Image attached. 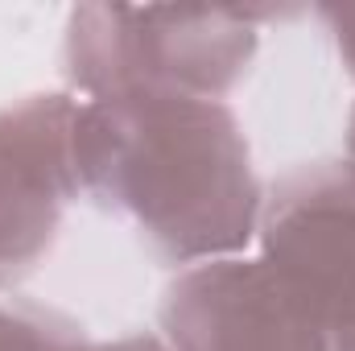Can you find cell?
Returning <instances> with one entry per match:
<instances>
[{
  "label": "cell",
  "instance_id": "6da1fadb",
  "mask_svg": "<svg viewBox=\"0 0 355 351\" xmlns=\"http://www.w3.org/2000/svg\"><path fill=\"white\" fill-rule=\"evenodd\" d=\"M79 186L120 211L170 264L240 257L257 240L265 186L240 116L219 99H79Z\"/></svg>",
  "mask_w": 355,
  "mask_h": 351
},
{
  "label": "cell",
  "instance_id": "7a4b0ae2",
  "mask_svg": "<svg viewBox=\"0 0 355 351\" xmlns=\"http://www.w3.org/2000/svg\"><path fill=\"white\" fill-rule=\"evenodd\" d=\"M265 17L268 8L79 4L67 17V79L87 103L145 95L223 103L261 50Z\"/></svg>",
  "mask_w": 355,
  "mask_h": 351
},
{
  "label": "cell",
  "instance_id": "3957f363",
  "mask_svg": "<svg viewBox=\"0 0 355 351\" xmlns=\"http://www.w3.org/2000/svg\"><path fill=\"white\" fill-rule=\"evenodd\" d=\"M261 261L318 314L335 351L355 339V178L310 162L272 182L257 228Z\"/></svg>",
  "mask_w": 355,
  "mask_h": 351
},
{
  "label": "cell",
  "instance_id": "277c9868",
  "mask_svg": "<svg viewBox=\"0 0 355 351\" xmlns=\"http://www.w3.org/2000/svg\"><path fill=\"white\" fill-rule=\"evenodd\" d=\"M157 318L170 351H335L318 314L248 252L178 268Z\"/></svg>",
  "mask_w": 355,
  "mask_h": 351
},
{
  "label": "cell",
  "instance_id": "5b68a950",
  "mask_svg": "<svg viewBox=\"0 0 355 351\" xmlns=\"http://www.w3.org/2000/svg\"><path fill=\"white\" fill-rule=\"evenodd\" d=\"M71 91H37L0 108V285L42 261L83 194Z\"/></svg>",
  "mask_w": 355,
  "mask_h": 351
},
{
  "label": "cell",
  "instance_id": "8992f818",
  "mask_svg": "<svg viewBox=\"0 0 355 351\" xmlns=\"http://www.w3.org/2000/svg\"><path fill=\"white\" fill-rule=\"evenodd\" d=\"M0 351H95V339L50 306L0 293Z\"/></svg>",
  "mask_w": 355,
  "mask_h": 351
},
{
  "label": "cell",
  "instance_id": "52a82bcc",
  "mask_svg": "<svg viewBox=\"0 0 355 351\" xmlns=\"http://www.w3.org/2000/svg\"><path fill=\"white\" fill-rule=\"evenodd\" d=\"M314 12L327 25V33H331L335 50H339V62H343L347 79H355V4H318Z\"/></svg>",
  "mask_w": 355,
  "mask_h": 351
},
{
  "label": "cell",
  "instance_id": "ba28073f",
  "mask_svg": "<svg viewBox=\"0 0 355 351\" xmlns=\"http://www.w3.org/2000/svg\"><path fill=\"white\" fill-rule=\"evenodd\" d=\"M95 351H170L162 335H120L107 343H95Z\"/></svg>",
  "mask_w": 355,
  "mask_h": 351
},
{
  "label": "cell",
  "instance_id": "9c48e42d",
  "mask_svg": "<svg viewBox=\"0 0 355 351\" xmlns=\"http://www.w3.org/2000/svg\"><path fill=\"white\" fill-rule=\"evenodd\" d=\"M339 162H343L355 178V103H352V112H347V137H343V157H339Z\"/></svg>",
  "mask_w": 355,
  "mask_h": 351
},
{
  "label": "cell",
  "instance_id": "30bf717a",
  "mask_svg": "<svg viewBox=\"0 0 355 351\" xmlns=\"http://www.w3.org/2000/svg\"><path fill=\"white\" fill-rule=\"evenodd\" d=\"M339 351H355V339H352V343H347V348H339Z\"/></svg>",
  "mask_w": 355,
  "mask_h": 351
}]
</instances>
